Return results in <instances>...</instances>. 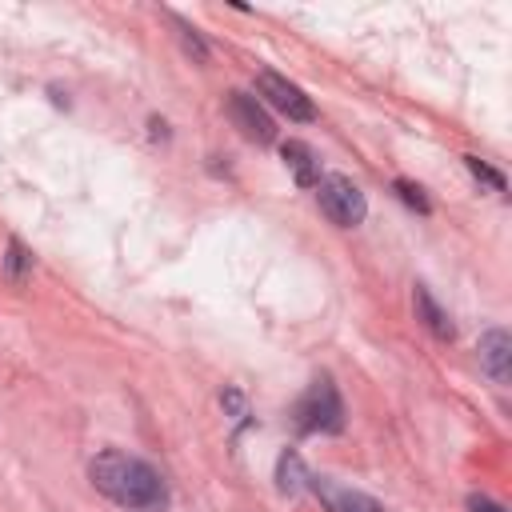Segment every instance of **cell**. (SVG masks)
Instances as JSON below:
<instances>
[{"instance_id":"cell-4","label":"cell","mask_w":512,"mask_h":512,"mask_svg":"<svg viewBox=\"0 0 512 512\" xmlns=\"http://www.w3.org/2000/svg\"><path fill=\"white\" fill-rule=\"evenodd\" d=\"M260 96L272 104V108H280L288 120H312L316 116V108H312V100L292 84V80H284V76H276V72H260Z\"/></svg>"},{"instance_id":"cell-1","label":"cell","mask_w":512,"mask_h":512,"mask_svg":"<svg viewBox=\"0 0 512 512\" xmlns=\"http://www.w3.org/2000/svg\"><path fill=\"white\" fill-rule=\"evenodd\" d=\"M88 476L104 496H112L124 508H156L164 500V484H160L156 468L136 456H124V452H100L92 460Z\"/></svg>"},{"instance_id":"cell-9","label":"cell","mask_w":512,"mask_h":512,"mask_svg":"<svg viewBox=\"0 0 512 512\" xmlns=\"http://www.w3.org/2000/svg\"><path fill=\"white\" fill-rule=\"evenodd\" d=\"M412 300H416V312H420V320L432 328V336H440V340H452V332H456V328H452L448 312H440V304L428 296V288H424V284H416V296H412Z\"/></svg>"},{"instance_id":"cell-8","label":"cell","mask_w":512,"mask_h":512,"mask_svg":"<svg viewBox=\"0 0 512 512\" xmlns=\"http://www.w3.org/2000/svg\"><path fill=\"white\" fill-rule=\"evenodd\" d=\"M280 156H284V164L296 172V184L312 188V184L320 180V164H316V156H312V148H308V144H300V140H288V144L280 148Z\"/></svg>"},{"instance_id":"cell-2","label":"cell","mask_w":512,"mask_h":512,"mask_svg":"<svg viewBox=\"0 0 512 512\" xmlns=\"http://www.w3.org/2000/svg\"><path fill=\"white\" fill-rule=\"evenodd\" d=\"M296 428L300 432H340L344 428V408L336 396V384L328 376L312 380V388L296 404Z\"/></svg>"},{"instance_id":"cell-10","label":"cell","mask_w":512,"mask_h":512,"mask_svg":"<svg viewBox=\"0 0 512 512\" xmlns=\"http://www.w3.org/2000/svg\"><path fill=\"white\" fill-rule=\"evenodd\" d=\"M276 480H280V492H300L308 484V472H304V460L296 452H284L280 456V468H276Z\"/></svg>"},{"instance_id":"cell-13","label":"cell","mask_w":512,"mask_h":512,"mask_svg":"<svg viewBox=\"0 0 512 512\" xmlns=\"http://www.w3.org/2000/svg\"><path fill=\"white\" fill-rule=\"evenodd\" d=\"M396 192L404 196V204H412V208H420V212H428V200H424V192H420L416 184H408V180H396Z\"/></svg>"},{"instance_id":"cell-14","label":"cell","mask_w":512,"mask_h":512,"mask_svg":"<svg viewBox=\"0 0 512 512\" xmlns=\"http://www.w3.org/2000/svg\"><path fill=\"white\" fill-rule=\"evenodd\" d=\"M468 508H472V512H504V508H500V504H492L488 496H468Z\"/></svg>"},{"instance_id":"cell-7","label":"cell","mask_w":512,"mask_h":512,"mask_svg":"<svg viewBox=\"0 0 512 512\" xmlns=\"http://www.w3.org/2000/svg\"><path fill=\"white\" fill-rule=\"evenodd\" d=\"M480 368L492 376V380H508V368H512V340L504 328H492L480 336Z\"/></svg>"},{"instance_id":"cell-5","label":"cell","mask_w":512,"mask_h":512,"mask_svg":"<svg viewBox=\"0 0 512 512\" xmlns=\"http://www.w3.org/2000/svg\"><path fill=\"white\" fill-rule=\"evenodd\" d=\"M228 116H232V124H236L248 140H256V144H268V140L276 136L268 112H264V108L256 104V96H248V92H232V96H228Z\"/></svg>"},{"instance_id":"cell-12","label":"cell","mask_w":512,"mask_h":512,"mask_svg":"<svg viewBox=\"0 0 512 512\" xmlns=\"http://www.w3.org/2000/svg\"><path fill=\"white\" fill-rule=\"evenodd\" d=\"M464 164H468V168H472V176H476V180H488V184H492V188H504V176H496V172H492V168H488V164H480V160H476V156H464Z\"/></svg>"},{"instance_id":"cell-6","label":"cell","mask_w":512,"mask_h":512,"mask_svg":"<svg viewBox=\"0 0 512 512\" xmlns=\"http://www.w3.org/2000/svg\"><path fill=\"white\" fill-rule=\"evenodd\" d=\"M308 484H312V492L328 504V512H380V504H376L372 496H364V492H356V488H344V484H336L332 476H308Z\"/></svg>"},{"instance_id":"cell-11","label":"cell","mask_w":512,"mask_h":512,"mask_svg":"<svg viewBox=\"0 0 512 512\" xmlns=\"http://www.w3.org/2000/svg\"><path fill=\"white\" fill-rule=\"evenodd\" d=\"M28 272H32V256H28V248H24L20 240H8V256H4V276H8L12 284H24V280H28Z\"/></svg>"},{"instance_id":"cell-3","label":"cell","mask_w":512,"mask_h":512,"mask_svg":"<svg viewBox=\"0 0 512 512\" xmlns=\"http://www.w3.org/2000/svg\"><path fill=\"white\" fill-rule=\"evenodd\" d=\"M316 188H320L316 192L320 196V208H324V216L332 224L352 228V224L364 220V192L348 176H324V180H316Z\"/></svg>"}]
</instances>
